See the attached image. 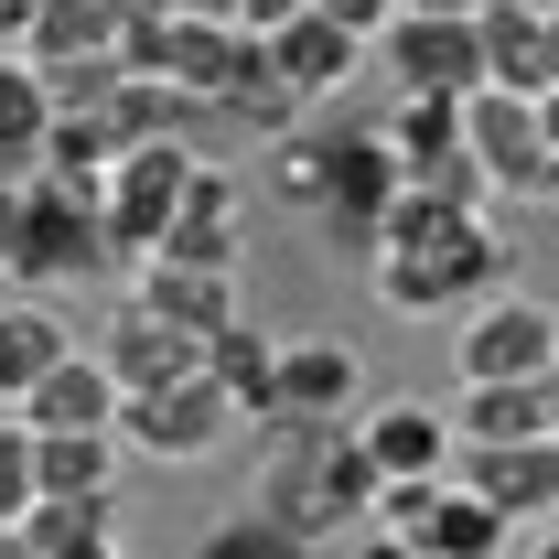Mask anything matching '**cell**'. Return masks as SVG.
Segmentation results:
<instances>
[{"label": "cell", "mask_w": 559, "mask_h": 559, "mask_svg": "<svg viewBox=\"0 0 559 559\" xmlns=\"http://www.w3.org/2000/svg\"><path fill=\"white\" fill-rule=\"evenodd\" d=\"M97 355H108V377L130 388V399H151V388H183V377H205V334H183V323H162V312H119L108 334H97Z\"/></svg>", "instance_id": "obj_14"}, {"label": "cell", "mask_w": 559, "mask_h": 559, "mask_svg": "<svg viewBox=\"0 0 559 559\" xmlns=\"http://www.w3.org/2000/svg\"><path fill=\"white\" fill-rule=\"evenodd\" d=\"M527 559H559V527H538V538H527Z\"/></svg>", "instance_id": "obj_34"}, {"label": "cell", "mask_w": 559, "mask_h": 559, "mask_svg": "<svg viewBox=\"0 0 559 559\" xmlns=\"http://www.w3.org/2000/svg\"><path fill=\"white\" fill-rule=\"evenodd\" d=\"M452 430H463V452H506V441H549L559 409H549V388H463Z\"/></svg>", "instance_id": "obj_24"}, {"label": "cell", "mask_w": 559, "mask_h": 559, "mask_svg": "<svg viewBox=\"0 0 559 559\" xmlns=\"http://www.w3.org/2000/svg\"><path fill=\"white\" fill-rule=\"evenodd\" d=\"M474 162L495 173V194H549V108L516 86H485L474 97Z\"/></svg>", "instance_id": "obj_11"}, {"label": "cell", "mask_w": 559, "mask_h": 559, "mask_svg": "<svg viewBox=\"0 0 559 559\" xmlns=\"http://www.w3.org/2000/svg\"><path fill=\"white\" fill-rule=\"evenodd\" d=\"M119 430H75V441H44V506H97L119 495Z\"/></svg>", "instance_id": "obj_26"}, {"label": "cell", "mask_w": 559, "mask_h": 559, "mask_svg": "<svg viewBox=\"0 0 559 559\" xmlns=\"http://www.w3.org/2000/svg\"><path fill=\"white\" fill-rule=\"evenodd\" d=\"M226 119L259 140H290L301 130V97H290V75L270 66V44H248V66H237V86H226Z\"/></svg>", "instance_id": "obj_27"}, {"label": "cell", "mask_w": 559, "mask_h": 559, "mask_svg": "<svg viewBox=\"0 0 559 559\" xmlns=\"http://www.w3.org/2000/svg\"><path fill=\"white\" fill-rule=\"evenodd\" d=\"M55 151V75L0 55V183H33Z\"/></svg>", "instance_id": "obj_20"}, {"label": "cell", "mask_w": 559, "mask_h": 559, "mask_svg": "<svg viewBox=\"0 0 559 559\" xmlns=\"http://www.w3.org/2000/svg\"><path fill=\"white\" fill-rule=\"evenodd\" d=\"M130 301H140V312H162V323H183V334H226V323H248V312H237V270H183V259H140V270H130Z\"/></svg>", "instance_id": "obj_17"}, {"label": "cell", "mask_w": 559, "mask_h": 559, "mask_svg": "<svg viewBox=\"0 0 559 559\" xmlns=\"http://www.w3.org/2000/svg\"><path fill=\"white\" fill-rule=\"evenodd\" d=\"M474 33H485V86L549 97V11H527V0H495Z\"/></svg>", "instance_id": "obj_22"}, {"label": "cell", "mask_w": 559, "mask_h": 559, "mask_svg": "<svg viewBox=\"0 0 559 559\" xmlns=\"http://www.w3.org/2000/svg\"><path fill=\"white\" fill-rule=\"evenodd\" d=\"M0 538H11V527H0Z\"/></svg>", "instance_id": "obj_39"}, {"label": "cell", "mask_w": 559, "mask_h": 559, "mask_svg": "<svg viewBox=\"0 0 559 559\" xmlns=\"http://www.w3.org/2000/svg\"><path fill=\"white\" fill-rule=\"evenodd\" d=\"M377 527L409 538L419 559H506V516H495L463 474H441V485H388Z\"/></svg>", "instance_id": "obj_5"}, {"label": "cell", "mask_w": 559, "mask_h": 559, "mask_svg": "<svg viewBox=\"0 0 559 559\" xmlns=\"http://www.w3.org/2000/svg\"><path fill=\"white\" fill-rule=\"evenodd\" d=\"M237 430H248V419H237V399H226L215 377L151 388V399H130V419H119V441H130V452H151V463H215Z\"/></svg>", "instance_id": "obj_6"}, {"label": "cell", "mask_w": 559, "mask_h": 559, "mask_svg": "<svg viewBox=\"0 0 559 559\" xmlns=\"http://www.w3.org/2000/svg\"><path fill=\"white\" fill-rule=\"evenodd\" d=\"M173 11H183V22H237V33H248V0H173Z\"/></svg>", "instance_id": "obj_31"}, {"label": "cell", "mask_w": 559, "mask_h": 559, "mask_svg": "<svg viewBox=\"0 0 559 559\" xmlns=\"http://www.w3.org/2000/svg\"><path fill=\"white\" fill-rule=\"evenodd\" d=\"M355 559H419L409 538H388V527H366V538H355Z\"/></svg>", "instance_id": "obj_32"}, {"label": "cell", "mask_w": 559, "mask_h": 559, "mask_svg": "<svg viewBox=\"0 0 559 559\" xmlns=\"http://www.w3.org/2000/svg\"><path fill=\"white\" fill-rule=\"evenodd\" d=\"M270 194H280V205H301V215H323V194H334V140H323V130L270 140Z\"/></svg>", "instance_id": "obj_28"}, {"label": "cell", "mask_w": 559, "mask_h": 559, "mask_svg": "<svg viewBox=\"0 0 559 559\" xmlns=\"http://www.w3.org/2000/svg\"><path fill=\"white\" fill-rule=\"evenodd\" d=\"M259 44H270V66L290 75V97H301V108L345 97L355 75L377 66V44H366V33H345L334 11H301V22H280V33H259Z\"/></svg>", "instance_id": "obj_12"}, {"label": "cell", "mask_w": 559, "mask_h": 559, "mask_svg": "<svg viewBox=\"0 0 559 559\" xmlns=\"http://www.w3.org/2000/svg\"><path fill=\"white\" fill-rule=\"evenodd\" d=\"M33 506H44V430L11 409L0 419V527H22Z\"/></svg>", "instance_id": "obj_29"}, {"label": "cell", "mask_w": 559, "mask_h": 559, "mask_svg": "<svg viewBox=\"0 0 559 559\" xmlns=\"http://www.w3.org/2000/svg\"><path fill=\"white\" fill-rule=\"evenodd\" d=\"M108 559H130V549H108Z\"/></svg>", "instance_id": "obj_38"}, {"label": "cell", "mask_w": 559, "mask_h": 559, "mask_svg": "<svg viewBox=\"0 0 559 559\" xmlns=\"http://www.w3.org/2000/svg\"><path fill=\"white\" fill-rule=\"evenodd\" d=\"M355 441H366V463H377L388 485H441L452 452H463L452 409H430V399H377V409L355 419Z\"/></svg>", "instance_id": "obj_10"}, {"label": "cell", "mask_w": 559, "mask_h": 559, "mask_svg": "<svg viewBox=\"0 0 559 559\" xmlns=\"http://www.w3.org/2000/svg\"><path fill=\"white\" fill-rule=\"evenodd\" d=\"M463 485L485 495L506 527H559V430L549 441H506V452H463Z\"/></svg>", "instance_id": "obj_13"}, {"label": "cell", "mask_w": 559, "mask_h": 559, "mask_svg": "<svg viewBox=\"0 0 559 559\" xmlns=\"http://www.w3.org/2000/svg\"><path fill=\"white\" fill-rule=\"evenodd\" d=\"M248 506H259L270 527H290L301 549L323 559L345 527H377V506H388V474L366 463V441H355V430H270Z\"/></svg>", "instance_id": "obj_2"}, {"label": "cell", "mask_w": 559, "mask_h": 559, "mask_svg": "<svg viewBox=\"0 0 559 559\" xmlns=\"http://www.w3.org/2000/svg\"><path fill=\"white\" fill-rule=\"evenodd\" d=\"M22 419H33L44 441H75V430H119V419H130V388L108 377V355H97V345H75L66 366H55V377L22 399Z\"/></svg>", "instance_id": "obj_15"}, {"label": "cell", "mask_w": 559, "mask_h": 559, "mask_svg": "<svg viewBox=\"0 0 559 559\" xmlns=\"http://www.w3.org/2000/svg\"><path fill=\"white\" fill-rule=\"evenodd\" d=\"M0 301H11V280H0Z\"/></svg>", "instance_id": "obj_37"}, {"label": "cell", "mask_w": 559, "mask_h": 559, "mask_svg": "<svg viewBox=\"0 0 559 559\" xmlns=\"http://www.w3.org/2000/svg\"><path fill=\"white\" fill-rule=\"evenodd\" d=\"M377 140H388L409 173H430V162L474 151V97H399V108L377 119Z\"/></svg>", "instance_id": "obj_23"}, {"label": "cell", "mask_w": 559, "mask_h": 559, "mask_svg": "<svg viewBox=\"0 0 559 559\" xmlns=\"http://www.w3.org/2000/svg\"><path fill=\"white\" fill-rule=\"evenodd\" d=\"M549 409H559V366H549Z\"/></svg>", "instance_id": "obj_36"}, {"label": "cell", "mask_w": 559, "mask_h": 559, "mask_svg": "<svg viewBox=\"0 0 559 559\" xmlns=\"http://www.w3.org/2000/svg\"><path fill=\"white\" fill-rule=\"evenodd\" d=\"M366 280H377L388 312H485L495 290H516V248L495 237V215L409 194V205L388 215V259Z\"/></svg>", "instance_id": "obj_1"}, {"label": "cell", "mask_w": 559, "mask_h": 559, "mask_svg": "<svg viewBox=\"0 0 559 559\" xmlns=\"http://www.w3.org/2000/svg\"><path fill=\"white\" fill-rule=\"evenodd\" d=\"M66 355H75V323L44 301V290H11V301H0V399H11V409H22Z\"/></svg>", "instance_id": "obj_18"}, {"label": "cell", "mask_w": 559, "mask_h": 559, "mask_svg": "<svg viewBox=\"0 0 559 559\" xmlns=\"http://www.w3.org/2000/svg\"><path fill=\"white\" fill-rule=\"evenodd\" d=\"M377 66L399 75V97H485V33L441 11H399L377 33Z\"/></svg>", "instance_id": "obj_7"}, {"label": "cell", "mask_w": 559, "mask_h": 559, "mask_svg": "<svg viewBox=\"0 0 559 559\" xmlns=\"http://www.w3.org/2000/svg\"><path fill=\"white\" fill-rule=\"evenodd\" d=\"M194 151L173 140V151H130L119 173H108V248L119 259H162V237H173V215H183V194H194Z\"/></svg>", "instance_id": "obj_8"}, {"label": "cell", "mask_w": 559, "mask_h": 559, "mask_svg": "<svg viewBox=\"0 0 559 559\" xmlns=\"http://www.w3.org/2000/svg\"><path fill=\"white\" fill-rule=\"evenodd\" d=\"M409 11H441V22H485L495 0H409Z\"/></svg>", "instance_id": "obj_33"}, {"label": "cell", "mask_w": 559, "mask_h": 559, "mask_svg": "<svg viewBox=\"0 0 559 559\" xmlns=\"http://www.w3.org/2000/svg\"><path fill=\"white\" fill-rule=\"evenodd\" d=\"M11 55H22V66H44V75L108 66V55H119V22H108V0H44V11H33V33H22Z\"/></svg>", "instance_id": "obj_21"}, {"label": "cell", "mask_w": 559, "mask_h": 559, "mask_svg": "<svg viewBox=\"0 0 559 559\" xmlns=\"http://www.w3.org/2000/svg\"><path fill=\"white\" fill-rule=\"evenodd\" d=\"M162 259H183V270H237L248 259V194H237V173H194V194L173 215V237H162Z\"/></svg>", "instance_id": "obj_16"}, {"label": "cell", "mask_w": 559, "mask_h": 559, "mask_svg": "<svg viewBox=\"0 0 559 559\" xmlns=\"http://www.w3.org/2000/svg\"><path fill=\"white\" fill-rule=\"evenodd\" d=\"M549 97H559V11H549Z\"/></svg>", "instance_id": "obj_35"}, {"label": "cell", "mask_w": 559, "mask_h": 559, "mask_svg": "<svg viewBox=\"0 0 559 559\" xmlns=\"http://www.w3.org/2000/svg\"><path fill=\"white\" fill-rule=\"evenodd\" d=\"M355 399H366V355H355L345 334H290L270 430H355V419H366Z\"/></svg>", "instance_id": "obj_9"}, {"label": "cell", "mask_w": 559, "mask_h": 559, "mask_svg": "<svg viewBox=\"0 0 559 559\" xmlns=\"http://www.w3.org/2000/svg\"><path fill=\"white\" fill-rule=\"evenodd\" d=\"M11 538L33 559H108L119 549V495H97V506H33Z\"/></svg>", "instance_id": "obj_25"}, {"label": "cell", "mask_w": 559, "mask_h": 559, "mask_svg": "<svg viewBox=\"0 0 559 559\" xmlns=\"http://www.w3.org/2000/svg\"><path fill=\"white\" fill-rule=\"evenodd\" d=\"M119 248H108V205L97 194H66L55 173H33L22 183V248H11V280L22 290H66V280L108 270Z\"/></svg>", "instance_id": "obj_3"}, {"label": "cell", "mask_w": 559, "mask_h": 559, "mask_svg": "<svg viewBox=\"0 0 559 559\" xmlns=\"http://www.w3.org/2000/svg\"><path fill=\"white\" fill-rule=\"evenodd\" d=\"M452 366H463V388H549V366H559V312L538 301V290H495L485 312H463Z\"/></svg>", "instance_id": "obj_4"}, {"label": "cell", "mask_w": 559, "mask_h": 559, "mask_svg": "<svg viewBox=\"0 0 559 559\" xmlns=\"http://www.w3.org/2000/svg\"><path fill=\"white\" fill-rule=\"evenodd\" d=\"M194 559H312V549H301L290 527H270V516L248 506V516H226V527H215V538H205Z\"/></svg>", "instance_id": "obj_30"}, {"label": "cell", "mask_w": 559, "mask_h": 559, "mask_svg": "<svg viewBox=\"0 0 559 559\" xmlns=\"http://www.w3.org/2000/svg\"><path fill=\"white\" fill-rule=\"evenodd\" d=\"M280 355H290V334H270V323H226V334H205V377L237 399V419H259V430L280 419Z\"/></svg>", "instance_id": "obj_19"}]
</instances>
